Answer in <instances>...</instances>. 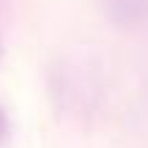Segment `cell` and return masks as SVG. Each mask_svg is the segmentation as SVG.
Returning a JSON list of instances; mask_svg holds the SVG:
<instances>
[{"instance_id": "1", "label": "cell", "mask_w": 148, "mask_h": 148, "mask_svg": "<svg viewBox=\"0 0 148 148\" xmlns=\"http://www.w3.org/2000/svg\"><path fill=\"white\" fill-rule=\"evenodd\" d=\"M112 16L118 22H140L148 14V0H112Z\"/></svg>"}, {"instance_id": "2", "label": "cell", "mask_w": 148, "mask_h": 148, "mask_svg": "<svg viewBox=\"0 0 148 148\" xmlns=\"http://www.w3.org/2000/svg\"><path fill=\"white\" fill-rule=\"evenodd\" d=\"M5 134H8V118H5V112L0 110V140H3Z\"/></svg>"}]
</instances>
